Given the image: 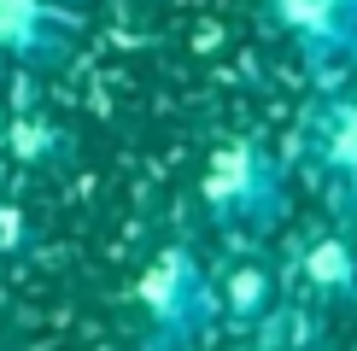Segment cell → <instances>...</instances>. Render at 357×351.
Listing matches in <instances>:
<instances>
[{
  "mask_svg": "<svg viewBox=\"0 0 357 351\" xmlns=\"http://www.w3.org/2000/svg\"><path fill=\"white\" fill-rule=\"evenodd\" d=\"M293 281L317 304H357V246L346 234H310L293 258Z\"/></svg>",
  "mask_w": 357,
  "mask_h": 351,
  "instance_id": "8992f818",
  "label": "cell"
},
{
  "mask_svg": "<svg viewBox=\"0 0 357 351\" xmlns=\"http://www.w3.org/2000/svg\"><path fill=\"white\" fill-rule=\"evenodd\" d=\"M205 217L234 240H264L287 223V164L264 141H222L199 170Z\"/></svg>",
  "mask_w": 357,
  "mask_h": 351,
  "instance_id": "7a4b0ae2",
  "label": "cell"
},
{
  "mask_svg": "<svg viewBox=\"0 0 357 351\" xmlns=\"http://www.w3.org/2000/svg\"><path fill=\"white\" fill-rule=\"evenodd\" d=\"M246 351H305V345H293V340H258V345H246Z\"/></svg>",
  "mask_w": 357,
  "mask_h": 351,
  "instance_id": "ba28073f",
  "label": "cell"
},
{
  "mask_svg": "<svg viewBox=\"0 0 357 351\" xmlns=\"http://www.w3.org/2000/svg\"><path fill=\"white\" fill-rule=\"evenodd\" d=\"M270 24L322 77L357 65V0H264Z\"/></svg>",
  "mask_w": 357,
  "mask_h": 351,
  "instance_id": "277c9868",
  "label": "cell"
},
{
  "mask_svg": "<svg viewBox=\"0 0 357 351\" xmlns=\"http://www.w3.org/2000/svg\"><path fill=\"white\" fill-rule=\"evenodd\" d=\"M299 146H305V164L317 176L322 199H334L340 217H357V82L328 88L305 111Z\"/></svg>",
  "mask_w": 357,
  "mask_h": 351,
  "instance_id": "3957f363",
  "label": "cell"
},
{
  "mask_svg": "<svg viewBox=\"0 0 357 351\" xmlns=\"http://www.w3.org/2000/svg\"><path fill=\"white\" fill-rule=\"evenodd\" d=\"M217 292H222V311H229V316L258 322L281 299V275L270 270V263H258V258H234V270L217 281Z\"/></svg>",
  "mask_w": 357,
  "mask_h": 351,
  "instance_id": "52a82bcc",
  "label": "cell"
},
{
  "mask_svg": "<svg viewBox=\"0 0 357 351\" xmlns=\"http://www.w3.org/2000/svg\"><path fill=\"white\" fill-rule=\"evenodd\" d=\"M70 53L65 0H0V58L12 65H59Z\"/></svg>",
  "mask_w": 357,
  "mask_h": 351,
  "instance_id": "5b68a950",
  "label": "cell"
},
{
  "mask_svg": "<svg viewBox=\"0 0 357 351\" xmlns=\"http://www.w3.org/2000/svg\"><path fill=\"white\" fill-rule=\"evenodd\" d=\"M135 316H141V351H193L222 316L217 275L188 240H165L146 258L135 281Z\"/></svg>",
  "mask_w": 357,
  "mask_h": 351,
  "instance_id": "6da1fadb",
  "label": "cell"
}]
</instances>
